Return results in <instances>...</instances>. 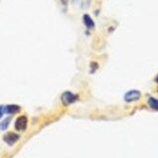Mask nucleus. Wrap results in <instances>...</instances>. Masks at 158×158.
<instances>
[{"mask_svg": "<svg viewBox=\"0 0 158 158\" xmlns=\"http://www.w3.org/2000/svg\"><path fill=\"white\" fill-rule=\"evenodd\" d=\"M68 1H69V0H60L61 4L64 5V6H66V5L68 4Z\"/></svg>", "mask_w": 158, "mask_h": 158, "instance_id": "nucleus-11", "label": "nucleus"}, {"mask_svg": "<svg viewBox=\"0 0 158 158\" xmlns=\"http://www.w3.org/2000/svg\"><path fill=\"white\" fill-rule=\"evenodd\" d=\"M78 100V96L76 94H73L69 91L64 92L61 95V102L63 105H70V104L75 103Z\"/></svg>", "mask_w": 158, "mask_h": 158, "instance_id": "nucleus-1", "label": "nucleus"}, {"mask_svg": "<svg viewBox=\"0 0 158 158\" xmlns=\"http://www.w3.org/2000/svg\"><path fill=\"white\" fill-rule=\"evenodd\" d=\"M155 81H156V82L158 83V75H157V76L155 77Z\"/></svg>", "mask_w": 158, "mask_h": 158, "instance_id": "nucleus-12", "label": "nucleus"}, {"mask_svg": "<svg viewBox=\"0 0 158 158\" xmlns=\"http://www.w3.org/2000/svg\"><path fill=\"white\" fill-rule=\"evenodd\" d=\"M28 125V118L26 116L19 117L15 122V128L17 131H25Z\"/></svg>", "mask_w": 158, "mask_h": 158, "instance_id": "nucleus-3", "label": "nucleus"}, {"mask_svg": "<svg viewBox=\"0 0 158 158\" xmlns=\"http://www.w3.org/2000/svg\"><path fill=\"white\" fill-rule=\"evenodd\" d=\"M3 114H4V107L0 106V118L3 116Z\"/></svg>", "mask_w": 158, "mask_h": 158, "instance_id": "nucleus-10", "label": "nucleus"}, {"mask_svg": "<svg viewBox=\"0 0 158 158\" xmlns=\"http://www.w3.org/2000/svg\"><path fill=\"white\" fill-rule=\"evenodd\" d=\"M83 22H84V25H85L88 29H93L95 27V23H94L92 18L89 16L88 14L83 15Z\"/></svg>", "mask_w": 158, "mask_h": 158, "instance_id": "nucleus-6", "label": "nucleus"}, {"mask_svg": "<svg viewBox=\"0 0 158 158\" xmlns=\"http://www.w3.org/2000/svg\"><path fill=\"white\" fill-rule=\"evenodd\" d=\"M9 123H10V118H5L4 121H2L1 123H0V131L6 130L9 126Z\"/></svg>", "mask_w": 158, "mask_h": 158, "instance_id": "nucleus-8", "label": "nucleus"}, {"mask_svg": "<svg viewBox=\"0 0 158 158\" xmlns=\"http://www.w3.org/2000/svg\"><path fill=\"white\" fill-rule=\"evenodd\" d=\"M147 103H148V105H149V107L153 109V110H158V99L150 97L148 99Z\"/></svg>", "mask_w": 158, "mask_h": 158, "instance_id": "nucleus-7", "label": "nucleus"}, {"mask_svg": "<svg viewBox=\"0 0 158 158\" xmlns=\"http://www.w3.org/2000/svg\"><path fill=\"white\" fill-rule=\"evenodd\" d=\"M20 110H21V108H20L19 106H17V105H8L6 107H4V113L11 114V115L18 113Z\"/></svg>", "mask_w": 158, "mask_h": 158, "instance_id": "nucleus-5", "label": "nucleus"}, {"mask_svg": "<svg viewBox=\"0 0 158 158\" xmlns=\"http://www.w3.org/2000/svg\"><path fill=\"white\" fill-rule=\"evenodd\" d=\"M20 138V135H17V133L14 132H8L3 136V140L7 143L9 145H13L14 143H16Z\"/></svg>", "mask_w": 158, "mask_h": 158, "instance_id": "nucleus-4", "label": "nucleus"}, {"mask_svg": "<svg viewBox=\"0 0 158 158\" xmlns=\"http://www.w3.org/2000/svg\"><path fill=\"white\" fill-rule=\"evenodd\" d=\"M91 72H94L98 68V63L97 62H91Z\"/></svg>", "mask_w": 158, "mask_h": 158, "instance_id": "nucleus-9", "label": "nucleus"}, {"mask_svg": "<svg viewBox=\"0 0 158 158\" xmlns=\"http://www.w3.org/2000/svg\"><path fill=\"white\" fill-rule=\"evenodd\" d=\"M140 97H141V93L138 90H131L125 94L123 99H125V101L127 103H131L137 101L138 99H140Z\"/></svg>", "mask_w": 158, "mask_h": 158, "instance_id": "nucleus-2", "label": "nucleus"}]
</instances>
